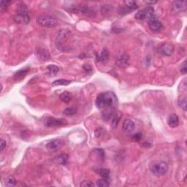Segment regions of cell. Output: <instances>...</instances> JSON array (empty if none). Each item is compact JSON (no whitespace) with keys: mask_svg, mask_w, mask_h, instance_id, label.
<instances>
[{"mask_svg":"<svg viewBox=\"0 0 187 187\" xmlns=\"http://www.w3.org/2000/svg\"><path fill=\"white\" fill-rule=\"evenodd\" d=\"M35 54L37 55V58L42 61H48L50 59L49 52L44 48H37Z\"/></svg>","mask_w":187,"mask_h":187,"instance_id":"obj_14","label":"cell"},{"mask_svg":"<svg viewBox=\"0 0 187 187\" xmlns=\"http://www.w3.org/2000/svg\"><path fill=\"white\" fill-rule=\"evenodd\" d=\"M15 22L19 24H28L30 21V17H29L28 12H27L26 7L25 6H21L19 7L18 10V13L14 16Z\"/></svg>","mask_w":187,"mask_h":187,"instance_id":"obj_4","label":"cell"},{"mask_svg":"<svg viewBox=\"0 0 187 187\" xmlns=\"http://www.w3.org/2000/svg\"><path fill=\"white\" fill-rule=\"evenodd\" d=\"M70 36V31L67 29H61L59 31L56 39V46L58 49L61 50V51H65L64 48V42L67 40Z\"/></svg>","mask_w":187,"mask_h":187,"instance_id":"obj_5","label":"cell"},{"mask_svg":"<svg viewBox=\"0 0 187 187\" xmlns=\"http://www.w3.org/2000/svg\"><path fill=\"white\" fill-rule=\"evenodd\" d=\"M97 173L100 176H102L103 178L107 179L110 177V170L108 169H105V168H101L99 169Z\"/></svg>","mask_w":187,"mask_h":187,"instance_id":"obj_26","label":"cell"},{"mask_svg":"<svg viewBox=\"0 0 187 187\" xmlns=\"http://www.w3.org/2000/svg\"><path fill=\"white\" fill-rule=\"evenodd\" d=\"M142 137H143V135H142V133L137 132V133H136L135 135H133L132 139L134 140H135V141H140V140L142 139Z\"/></svg>","mask_w":187,"mask_h":187,"instance_id":"obj_33","label":"cell"},{"mask_svg":"<svg viewBox=\"0 0 187 187\" xmlns=\"http://www.w3.org/2000/svg\"><path fill=\"white\" fill-rule=\"evenodd\" d=\"M0 144H1V151H3L5 150V148H6V146H7V143L5 140L2 139L1 141H0Z\"/></svg>","mask_w":187,"mask_h":187,"instance_id":"obj_35","label":"cell"},{"mask_svg":"<svg viewBox=\"0 0 187 187\" xmlns=\"http://www.w3.org/2000/svg\"><path fill=\"white\" fill-rule=\"evenodd\" d=\"M56 160H57V162H58L59 164L65 165L67 163L68 156L65 154H62L59 155V156L56 157Z\"/></svg>","mask_w":187,"mask_h":187,"instance_id":"obj_24","label":"cell"},{"mask_svg":"<svg viewBox=\"0 0 187 187\" xmlns=\"http://www.w3.org/2000/svg\"><path fill=\"white\" fill-rule=\"evenodd\" d=\"M77 112V110L75 108H68L64 110V114H65L66 116H73Z\"/></svg>","mask_w":187,"mask_h":187,"instance_id":"obj_28","label":"cell"},{"mask_svg":"<svg viewBox=\"0 0 187 187\" xmlns=\"http://www.w3.org/2000/svg\"><path fill=\"white\" fill-rule=\"evenodd\" d=\"M154 7L148 6V7H146L144 9L140 10V11H138L135 14V18L139 21H143L145 19H150L154 16Z\"/></svg>","mask_w":187,"mask_h":187,"instance_id":"obj_6","label":"cell"},{"mask_svg":"<svg viewBox=\"0 0 187 187\" xmlns=\"http://www.w3.org/2000/svg\"><path fill=\"white\" fill-rule=\"evenodd\" d=\"M126 7H124L122 10H121V14H124V13H128V12H132L134 10H137L138 8V6L137 3L133 1H129L126 2Z\"/></svg>","mask_w":187,"mask_h":187,"instance_id":"obj_12","label":"cell"},{"mask_svg":"<svg viewBox=\"0 0 187 187\" xmlns=\"http://www.w3.org/2000/svg\"><path fill=\"white\" fill-rule=\"evenodd\" d=\"M151 171L156 176H161L165 175L168 171L169 167L165 161H157L153 163L150 167Z\"/></svg>","mask_w":187,"mask_h":187,"instance_id":"obj_3","label":"cell"},{"mask_svg":"<svg viewBox=\"0 0 187 187\" xmlns=\"http://www.w3.org/2000/svg\"><path fill=\"white\" fill-rule=\"evenodd\" d=\"M37 23L40 26L46 27V28H54L58 25V21L54 17L50 16H38L36 19Z\"/></svg>","mask_w":187,"mask_h":187,"instance_id":"obj_2","label":"cell"},{"mask_svg":"<svg viewBox=\"0 0 187 187\" xmlns=\"http://www.w3.org/2000/svg\"><path fill=\"white\" fill-rule=\"evenodd\" d=\"M97 59L98 61H100V62H107L108 59H109V52H108V50L106 48H104L103 51L101 52L100 55L97 56Z\"/></svg>","mask_w":187,"mask_h":187,"instance_id":"obj_20","label":"cell"},{"mask_svg":"<svg viewBox=\"0 0 187 187\" xmlns=\"http://www.w3.org/2000/svg\"><path fill=\"white\" fill-rule=\"evenodd\" d=\"M79 11L81 12L83 14L86 15V16H93V15L95 13L94 9H93L92 7H89V6L87 5L81 6V7L79 8Z\"/></svg>","mask_w":187,"mask_h":187,"instance_id":"obj_19","label":"cell"},{"mask_svg":"<svg viewBox=\"0 0 187 187\" xmlns=\"http://www.w3.org/2000/svg\"><path fill=\"white\" fill-rule=\"evenodd\" d=\"M129 56L127 54H124L116 60V65L119 67L124 68L129 65Z\"/></svg>","mask_w":187,"mask_h":187,"instance_id":"obj_15","label":"cell"},{"mask_svg":"<svg viewBox=\"0 0 187 187\" xmlns=\"http://www.w3.org/2000/svg\"><path fill=\"white\" fill-rule=\"evenodd\" d=\"M121 117H122V114L119 112L114 113V114L113 115L111 123H110V126L113 129H116L118 127V123H119L121 120Z\"/></svg>","mask_w":187,"mask_h":187,"instance_id":"obj_18","label":"cell"},{"mask_svg":"<svg viewBox=\"0 0 187 187\" xmlns=\"http://www.w3.org/2000/svg\"><path fill=\"white\" fill-rule=\"evenodd\" d=\"M178 104H179L180 107L182 108L183 110H184V111H186V99L184 98L182 99H180L179 102H178Z\"/></svg>","mask_w":187,"mask_h":187,"instance_id":"obj_30","label":"cell"},{"mask_svg":"<svg viewBox=\"0 0 187 187\" xmlns=\"http://www.w3.org/2000/svg\"><path fill=\"white\" fill-rule=\"evenodd\" d=\"M135 125L133 121L131 119H126L124 121L122 124V129L124 132L131 133L135 129Z\"/></svg>","mask_w":187,"mask_h":187,"instance_id":"obj_13","label":"cell"},{"mask_svg":"<svg viewBox=\"0 0 187 187\" xmlns=\"http://www.w3.org/2000/svg\"><path fill=\"white\" fill-rule=\"evenodd\" d=\"M117 103V97L113 92L101 93L99 94L96 99V105L99 109L102 108H113Z\"/></svg>","mask_w":187,"mask_h":187,"instance_id":"obj_1","label":"cell"},{"mask_svg":"<svg viewBox=\"0 0 187 187\" xmlns=\"http://www.w3.org/2000/svg\"><path fill=\"white\" fill-rule=\"evenodd\" d=\"M59 97H60L61 100L65 103H68L71 101V95L68 91H65V92L61 93Z\"/></svg>","mask_w":187,"mask_h":187,"instance_id":"obj_22","label":"cell"},{"mask_svg":"<svg viewBox=\"0 0 187 187\" xmlns=\"http://www.w3.org/2000/svg\"><path fill=\"white\" fill-rule=\"evenodd\" d=\"M47 69H48L50 75H56V74L59 72V68L57 67V66L54 65H48V67H47Z\"/></svg>","mask_w":187,"mask_h":187,"instance_id":"obj_25","label":"cell"},{"mask_svg":"<svg viewBox=\"0 0 187 187\" xmlns=\"http://www.w3.org/2000/svg\"><path fill=\"white\" fill-rule=\"evenodd\" d=\"M146 5H154V4H156L157 2L156 1H144Z\"/></svg>","mask_w":187,"mask_h":187,"instance_id":"obj_37","label":"cell"},{"mask_svg":"<svg viewBox=\"0 0 187 187\" xmlns=\"http://www.w3.org/2000/svg\"><path fill=\"white\" fill-rule=\"evenodd\" d=\"M11 3L10 1H2L1 2V5H0V8H1L2 11H5V10H7L8 5Z\"/></svg>","mask_w":187,"mask_h":187,"instance_id":"obj_29","label":"cell"},{"mask_svg":"<svg viewBox=\"0 0 187 187\" xmlns=\"http://www.w3.org/2000/svg\"><path fill=\"white\" fill-rule=\"evenodd\" d=\"M187 72V68H186V60L184 61V63L181 65V67H180V73L183 75H186Z\"/></svg>","mask_w":187,"mask_h":187,"instance_id":"obj_31","label":"cell"},{"mask_svg":"<svg viewBox=\"0 0 187 187\" xmlns=\"http://www.w3.org/2000/svg\"><path fill=\"white\" fill-rule=\"evenodd\" d=\"M80 186L91 187V186H94V184L93 183H91V181H84L80 184Z\"/></svg>","mask_w":187,"mask_h":187,"instance_id":"obj_34","label":"cell"},{"mask_svg":"<svg viewBox=\"0 0 187 187\" xmlns=\"http://www.w3.org/2000/svg\"><path fill=\"white\" fill-rule=\"evenodd\" d=\"M63 141L62 140L60 139H54L50 140L49 142H48L46 144V148L48 150L50 151H56L59 150L61 146H63Z\"/></svg>","mask_w":187,"mask_h":187,"instance_id":"obj_10","label":"cell"},{"mask_svg":"<svg viewBox=\"0 0 187 187\" xmlns=\"http://www.w3.org/2000/svg\"><path fill=\"white\" fill-rule=\"evenodd\" d=\"M29 71V68H25V69H22L17 71L16 73L14 74L13 75V78L16 81H20V80H22L23 78L26 77V75L28 74Z\"/></svg>","mask_w":187,"mask_h":187,"instance_id":"obj_17","label":"cell"},{"mask_svg":"<svg viewBox=\"0 0 187 187\" xmlns=\"http://www.w3.org/2000/svg\"><path fill=\"white\" fill-rule=\"evenodd\" d=\"M148 26H149L151 30L155 31V32L160 31L163 28L162 23H161V21H159L156 17H154V16L149 19Z\"/></svg>","mask_w":187,"mask_h":187,"instance_id":"obj_9","label":"cell"},{"mask_svg":"<svg viewBox=\"0 0 187 187\" xmlns=\"http://www.w3.org/2000/svg\"><path fill=\"white\" fill-rule=\"evenodd\" d=\"M17 184L16 179L15 178L14 176L9 175L5 179V184L7 186H15Z\"/></svg>","mask_w":187,"mask_h":187,"instance_id":"obj_23","label":"cell"},{"mask_svg":"<svg viewBox=\"0 0 187 187\" xmlns=\"http://www.w3.org/2000/svg\"><path fill=\"white\" fill-rule=\"evenodd\" d=\"M167 124H168L169 127H170L171 128H175L179 124V118L178 116L175 113H172L167 118Z\"/></svg>","mask_w":187,"mask_h":187,"instance_id":"obj_16","label":"cell"},{"mask_svg":"<svg viewBox=\"0 0 187 187\" xmlns=\"http://www.w3.org/2000/svg\"><path fill=\"white\" fill-rule=\"evenodd\" d=\"M187 2L186 1H175L172 4V11L173 12H180L186 11Z\"/></svg>","mask_w":187,"mask_h":187,"instance_id":"obj_11","label":"cell"},{"mask_svg":"<svg viewBox=\"0 0 187 187\" xmlns=\"http://www.w3.org/2000/svg\"><path fill=\"white\" fill-rule=\"evenodd\" d=\"M96 184L97 186H101V187H108L110 186L109 182H108L105 178H102V179L97 180Z\"/></svg>","mask_w":187,"mask_h":187,"instance_id":"obj_27","label":"cell"},{"mask_svg":"<svg viewBox=\"0 0 187 187\" xmlns=\"http://www.w3.org/2000/svg\"><path fill=\"white\" fill-rule=\"evenodd\" d=\"M71 84V81L69 80H65V79H59L56 80L55 81L53 82L52 86H67Z\"/></svg>","mask_w":187,"mask_h":187,"instance_id":"obj_21","label":"cell"},{"mask_svg":"<svg viewBox=\"0 0 187 187\" xmlns=\"http://www.w3.org/2000/svg\"><path fill=\"white\" fill-rule=\"evenodd\" d=\"M84 70H86V72H88V71H91V67L89 65H85L84 66Z\"/></svg>","mask_w":187,"mask_h":187,"instance_id":"obj_36","label":"cell"},{"mask_svg":"<svg viewBox=\"0 0 187 187\" xmlns=\"http://www.w3.org/2000/svg\"><path fill=\"white\" fill-rule=\"evenodd\" d=\"M97 153V155H98V157H99V159H101L102 160H104L105 159V153H104V151L103 149H96L95 150Z\"/></svg>","mask_w":187,"mask_h":187,"instance_id":"obj_32","label":"cell"},{"mask_svg":"<svg viewBox=\"0 0 187 187\" xmlns=\"http://www.w3.org/2000/svg\"><path fill=\"white\" fill-rule=\"evenodd\" d=\"M45 127H49V128H54V127H59L64 126L65 124V121L62 119H57L54 117H48L45 121Z\"/></svg>","mask_w":187,"mask_h":187,"instance_id":"obj_7","label":"cell"},{"mask_svg":"<svg viewBox=\"0 0 187 187\" xmlns=\"http://www.w3.org/2000/svg\"><path fill=\"white\" fill-rule=\"evenodd\" d=\"M174 50H175V48L170 42H165L161 44L159 48V51L165 56H170L174 53Z\"/></svg>","mask_w":187,"mask_h":187,"instance_id":"obj_8","label":"cell"}]
</instances>
